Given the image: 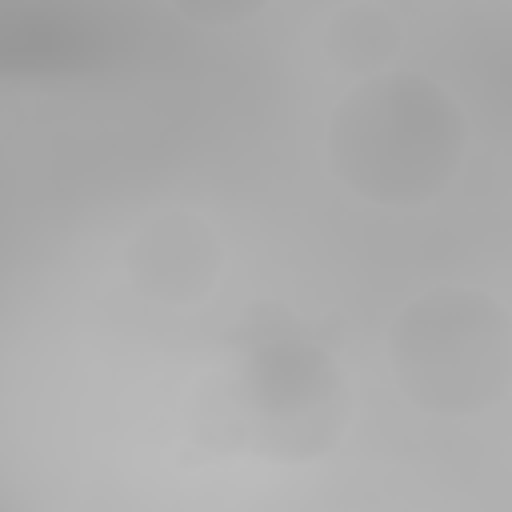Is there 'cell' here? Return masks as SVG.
Listing matches in <instances>:
<instances>
[{
	"instance_id": "cell-2",
	"label": "cell",
	"mask_w": 512,
	"mask_h": 512,
	"mask_svg": "<svg viewBox=\"0 0 512 512\" xmlns=\"http://www.w3.org/2000/svg\"><path fill=\"white\" fill-rule=\"evenodd\" d=\"M388 364L400 392L420 412L476 416L508 392V312L476 288L420 292L392 316Z\"/></svg>"
},
{
	"instance_id": "cell-5",
	"label": "cell",
	"mask_w": 512,
	"mask_h": 512,
	"mask_svg": "<svg viewBox=\"0 0 512 512\" xmlns=\"http://www.w3.org/2000/svg\"><path fill=\"white\" fill-rule=\"evenodd\" d=\"M400 40H404L400 20L384 4H372V0L344 4L324 24V56L332 60L336 72H348L356 80L392 68Z\"/></svg>"
},
{
	"instance_id": "cell-1",
	"label": "cell",
	"mask_w": 512,
	"mask_h": 512,
	"mask_svg": "<svg viewBox=\"0 0 512 512\" xmlns=\"http://www.w3.org/2000/svg\"><path fill=\"white\" fill-rule=\"evenodd\" d=\"M324 156L348 196L376 208H420L456 184L468 116L440 80L384 68L360 76L332 108Z\"/></svg>"
},
{
	"instance_id": "cell-4",
	"label": "cell",
	"mask_w": 512,
	"mask_h": 512,
	"mask_svg": "<svg viewBox=\"0 0 512 512\" xmlns=\"http://www.w3.org/2000/svg\"><path fill=\"white\" fill-rule=\"evenodd\" d=\"M224 256L216 232L192 212L152 216L124 252V272L136 296L164 308L200 304L220 280Z\"/></svg>"
},
{
	"instance_id": "cell-6",
	"label": "cell",
	"mask_w": 512,
	"mask_h": 512,
	"mask_svg": "<svg viewBox=\"0 0 512 512\" xmlns=\"http://www.w3.org/2000/svg\"><path fill=\"white\" fill-rule=\"evenodd\" d=\"M188 24L196 28H240L248 20H256L272 0H168Z\"/></svg>"
},
{
	"instance_id": "cell-3",
	"label": "cell",
	"mask_w": 512,
	"mask_h": 512,
	"mask_svg": "<svg viewBox=\"0 0 512 512\" xmlns=\"http://www.w3.org/2000/svg\"><path fill=\"white\" fill-rule=\"evenodd\" d=\"M244 384L252 412L272 428H288V448L320 444L340 416V372L324 348L296 332L260 340L248 352Z\"/></svg>"
}]
</instances>
